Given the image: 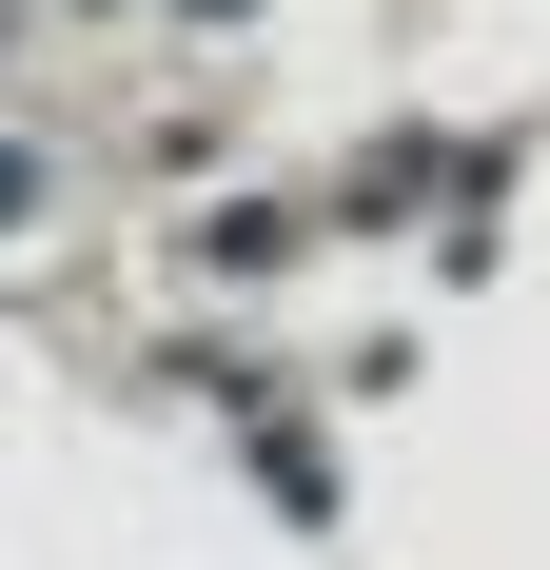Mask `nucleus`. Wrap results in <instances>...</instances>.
I'll return each mask as SVG.
<instances>
[{
	"instance_id": "nucleus-1",
	"label": "nucleus",
	"mask_w": 550,
	"mask_h": 570,
	"mask_svg": "<svg viewBox=\"0 0 550 570\" xmlns=\"http://www.w3.org/2000/svg\"><path fill=\"white\" fill-rule=\"evenodd\" d=\"M20 197H40V177H20V158H0V217H20Z\"/></svg>"
}]
</instances>
